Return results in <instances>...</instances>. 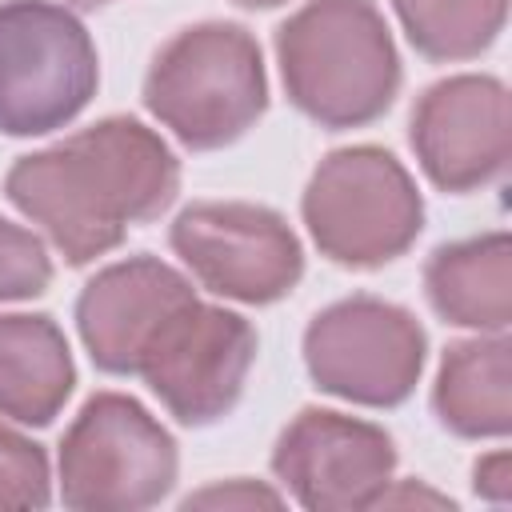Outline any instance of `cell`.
Wrapping results in <instances>:
<instances>
[{"mask_svg":"<svg viewBox=\"0 0 512 512\" xmlns=\"http://www.w3.org/2000/svg\"><path fill=\"white\" fill-rule=\"evenodd\" d=\"M196 300L192 284L164 260L136 256L104 268L76 300V324L104 372H136L160 328Z\"/></svg>","mask_w":512,"mask_h":512,"instance_id":"12","label":"cell"},{"mask_svg":"<svg viewBox=\"0 0 512 512\" xmlns=\"http://www.w3.org/2000/svg\"><path fill=\"white\" fill-rule=\"evenodd\" d=\"M172 248L192 276L244 304H272L288 296L304 272L296 232L260 204L200 200L172 224Z\"/></svg>","mask_w":512,"mask_h":512,"instance_id":"8","label":"cell"},{"mask_svg":"<svg viewBox=\"0 0 512 512\" xmlns=\"http://www.w3.org/2000/svg\"><path fill=\"white\" fill-rule=\"evenodd\" d=\"M176 480L172 436L120 392L92 396L60 444V488L68 508L132 512L156 504Z\"/></svg>","mask_w":512,"mask_h":512,"instance_id":"6","label":"cell"},{"mask_svg":"<svg viewBox=\"0 0 512 512\" xmlns=\"http://www.w3.org/2000/svg\"><path fill=\"white\" fill-rule=\"evenodd\" d=\"M312 380L344 400L388 408L400 404L424 368V328L396 304L352 296L324 308L304 332Z\"/></svg>","mask_w":512,"mask_h":512,"instance_id":"7","label":"cell"},{"mask_svg":"<svg viewBox=\"0 0 512 512\" xmlns=\"http://www.w3.org/2000/svg\"><path fill=\"white\" fill-rule=\"evenodd\" d=\"M476 492L492 496V500H508L512 496V464L508 452H492L476 464Z\"/></svg>","mask_w":512,"mask_h":512,"instance_id":"20","label":"cell"},{"mask_svg":"<svg viewBox=\"0 0 512 512\" xmlns=\"http://www.w3.org/2000/svg\"><path fill=\"white\" fill-rule=\"evenodd\" d=\"M408 40L432 60H468L504 28L508 0H392Z\"/></svg>","mask_w":512,"mask_h":512,"instance_id":"16","label":"cell"},{"mask_svg":"<svg viewBox=\"0 0 512 512\" xmlns=\"http://www.w3.org/2000/svg\"><path fill=\"white\" fill-rule=\"evenodd\" d=\"M180 188V164L140 120L112 116L56 148L20 156L8 168V200L36 220L48 240L88 264L116 248L128 224L156 220Z\"/></svg>","mask_w":512,"mask_h":512,"instance_id":"1","label":"cell"},{"mask_svg":"<svg viewBox=\"0 0 512 512\" xmlns=\"http://www.w3.org/2000/svg\"><path fill=\"white\" fill-rule=\"evenodd\" d=\"M412 148L428 180L468 192L496 180L512 152L508 92L492 76H448L412 108Z\"/></svg>","mask_w":512,"mask_h":512,"instance_id":"11","label":"cell"},{"mask_svg":"<svg viewBox=\"0 0 512 512\" xmlns=\"http://www.w3.org/2000/svg\"><path fill=\"white\" fill-rule=\"evenodd\" d=\"M424 288L432 308L464 328L504 332L512 320V244L504 232L444 244L428 256Z\"/></svg>","mask_w":512,"mask_h":512,"instance_id":"13","label":"cell"},{"mask_svg":"<svg viewBox=\"0 0 512 512\" xmlns=\"http://www.w3.org/2000/svg\"><path fill=\"white\" fill-rule=\"evenodd\" d=\"M52 280V260L28 228L0 216V300H24L44 292Z\"/></svg>","mask_w":512,"mask_h":512,"instance_id":"18","label":"cell"},{"mask_svg":"<svg viewBox=\"0 0 512 512\" xmlns=\"http://www.w3.org/2000/svg\"><path fill=\"white\" fill-rule=\"evenodd\" d=\"M240 4H248V8H272V4H284V0H240Z\"/></svg>","mask_w":512,"mask_h":512,"instance_id":"21","label":"cell"},{"mask_svg":"<svg viewBox=\"0 0 512 512\" xmlns=\"http://www.w3.org/2000/svg\"><path fill=\"white\" fill-rule=\"evenodd\" d=\"M396 452L384 428L324 408H304L276 440L272 468L304 508L344 512L376 504Z\"/></svg>","mask_w":512,"mask_h":512,"instance_id":"10","label":"cell"},{"mask_svg":"<svg viewBox=\"0 0 512 512\" xmlns=\"http://www.w3.org/2000/svg\"><path fill=\"white\" fill-rule=\"evenodd\" d=\"M100 68L84 24L48 0L0 4V132L40 136L68 124Z\"/></svg>","mask_w":512,"mask_h":512,"instance_id":"5","label":"cell"},{"mask_svg":"<svg viewBox=\"0 0 512 512\" xmlns=\"http://www.w3.org/2000/svg\"><path fill=\"white\" fill-rule=\"evenodd\" d=\"M144 104L188 148L232 144L268 104L260 44L240 24L216 20L176 32L152 56Z\"/></svg>","mask_w":512,"mask_h":512,"instance_id":"3","label":"cell"},{"mask_svg":"<svg viewBox=\"0 0 512 512\" xmlns=\"http://www.w3.org/2000/svg\"><path fill=\"white\" fill-rule=\"evenodd\" d=\"M76 368L64 332L48 316H0V412L20 424H48Z\"/></svg>","mask_w":512,"mask_h":512,"instance_id":"14","label":"cell"},{"mask_svg":"<svg viewBox=\"0 0 512 512\" xmlns=\"http://www.w3.org/2000/svg\"><path fill=\"white\" fill-rule=\"evenodd\" d=\"M256 360V332L244 316L188 300L152 340L136 376L184 424L220 420L244 392Z\"/></svg>","mask_w":512,"mask_h":512,"instance_id":"9","label":"cell"},{"mask_svg":"<svg viewBox=\"0 0 512 512\" xmlns=\"http://www.w3.org/2000/svg\"><path fill=\"white\" fill-rule=\"evenodd\" d=\"M68 4H80V8H100V4H112V0H68Z\"/></svg>","mask_w":512,"mask_h":512,"instance_id":"22","label":"cell"},{"mask_svg":"<svg viewBox=\"0 0 512 512\" xmlns=\"http://www.w3.org/2000/svg\"><path fill=\"white\" fill-rule=\"evenodd\" d=\"M432 404L456 436H504L512 424L504 332L452 344L440 364Z\"/></svg>","mask_w":512,"mask_h":512,"instance_id":"15","label":"cell"},{"mask_svg":"<svg viewBox=\"0 0 512 512\" xmlns=\"http://www.w3.org/2000/svg\"><path fill=\"white\" fill-rule=\"evenodd\" d=\"M276 56L292 104L328 128L376 120L400 88L396 44L372 0H308L280 24Z\"/></svg>","mask_w":512,"mask_h":512,"instance_id":"2","label":"cell"},{"mask_svg":"<svg viewBox=\"0 0 512 512\" xmlns=\"http://www.w3.org/2000/svg\"><path fill=\"white\" fill-rule=\"evenodd\" d=\"M192 504H200V508H256V504L276 508L280 496L268 492V488H260V484L232 480V484H224V488H208V492H200V496H188V508H192Z\"/></svg>","mask_w":512,"mask_h":512,"instance_id":"19","label":"cell"},{"mask_svg":"<svg viewBox=\"0 0 512 512\" xmlns=\"http://www.w3.org/2000/svg\"><path fill=\"white\" fill-rule=\"evenodd\" d=\"M48 504V460L40 444L0 424V508Z\"/></svg>","mask_w":512,"mask_h":512,"instance_id":"17","label":"cell"},{"mask_svg":"<svg viewBox=\"0 0 512 512\" xmlns=\"http://www.w3.org/2000/svg\"><path fill=\"white\" fill-rule=\"evenodd\" d=\"M424 204L404 164L372 144L320 160L304 188V224L316 248L348 268L396 260L420 232Z\"/></svg>","mask_w":512,"mask_h":512,"instance_id":"4","label":"cell"}]
</instances>
